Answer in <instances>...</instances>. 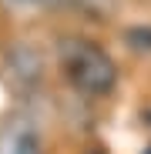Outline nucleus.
<instances>
[{"instance_id":"nucleus-3","label":"nucleus","mask_w":151,"mask_h":154,"mask_svg":"<svg viewBox=\"0 0 151 154\" xmlns=\"http://www.w3.org/2000/svg\"><path fill=\"white\" fill-rule=\"evenodd\" d=\"M10 67H14V77L24 84H37L40 81V54H34L30 47H17L14 57H10Z\"/></svg>"},{"instance_id":"nucleus-9","label":"nucleus","mask_w":151,"mask_h":154,"mask_svg":"<svg viewBox=\"0 0 151 154\" xmlns=\"http://www.w3.org/2000/svg\"><path fill=\"white\" fill-rule=\"evenodd\" d=\"M94 154H101V151H94Z\"/></svg>"},{"instance_id":"nucleus-5","label":"nucleus","mask_w":151,"mask_h":154,"mask_svg":"<svg viewBox=\"0 0 151 154\" xmlns=\"http://www.w3.org/2000/svg\"><path fill=\"white\" fill-rule=\"evenodd\" d=\"M77 4H81L87 14H94L97 20H104V17L114 10V0H77Z\"/></svg>"},{"instance_id":"nucleus-2","label":"nucleus","mask_w":151,"mask_h":154,"mask_svg":"<svg viewBox=\"0 0 151 154\" xmlns=\"http://www.w3.org/2000/svg\"><path fill=\"white\" fill-rule=\"evenodd\" d=\"M0 154H44L40 131L27 121H10L0 131Z\"/></svg>"},{"instance_id":"nucleus-7","label":"nucleus","mask_w":151,"mask_h":154,"mask_svg":"<svg viewBox=\"0 0 151 154\" xmlns=\"http://www.w3.org/2000/svg\"><path fill=\"white\" fill-rule=\"evenodd\" d=\"M141 154H151V144H148V147H144V151H141Z\"/></svg>"},{"instance_id":"nucleus-6","label":"nucleus","mask_w":151,"mask_h":154,"mask_svg":"<svg viewBox=\"0 0 151 154\" xmlns=\"http://www.w3.org/2000/svg\"><path fill=\"white\" fill-rule=\"evenodd\" d=\"M17 4H44V0H17Z\"/></svg>"},{"instance_id":"nucleus-1","label":"nucleus","mask_w":151,"mask_h":154,"mask_svg":"<svg viewBox=\"0 0 151 154\" xmlns=\"http://www.w3.org/2000/svg\"><path fill=\"white\" fill-rule=\"evenodd\" d=\"M61 67L64 77L71 81L74 91H81L84 97H104L118 87V67L104 47H97L94 40L71 37L61 47Z\"/></svg>"},{"instance_id":"nucleus-4","label":"nucleus","mask_w":151,"mask_h":154,"mask_svg":"<svg viewBox=\"0 0 151 154\" xmlns=\"http://www.w3.org/2000/svg\"><path fill=\"white\" fill-rule=\"evenodd\" d=\"M124 40H128L134 50H148L151 54V27H131L128 34H124Z\"/></svg>"},{"instance_id":"nucleus-8","label":"nucleus","mask_w":151,"mask_h":154,"mask_svg":"<svg viewBox=\"0 0 151 154\" xmlns=\"http://www.w3.org/2000/svg\"><path fill=\"white\" fill-rule=\"evenodd\" d=\"M144 117H148V121H151V111H148V114H144Z\"/></svg>"}]
</instances>
